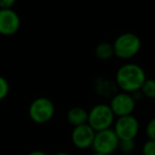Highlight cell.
Returning a JSON list of instances; mask_svg holds the SVG:
<instances>
[{
  "label": "cell",
  "mask_w": 155,
  "mask_h": 155,
  "mask_svg": "<svg viewBox=\"0 0 155 155\" xmlns=\"http://www.w3.org/2000/svg\"><path fill=\"white\" fill-rule=\"evenodd\" d=\"M118 85L116 81H112L106 77H97L94 80V89L102 97H114L118 93Z\"/></svg>",
  "instance_id": "cell-10"
},
{
  "label": "cell",
  "mask_w": 155,
  "mask_h": 155,
  "mask_svg": "<svg viewBox=\"0 0 155 155\" xmlns=\"http://www.w3.org/2000/svg\"><path fill=\"white\" fill-rule=\"evenodd\" d=\"M95 135L96 132L93 127L88 123H85L79 127H74L71 134V140L78 149H88L93 146Z\"/></svg>",
  "instance_id": "cell-9"
},
{
  "label": "cell",
  "mask_w": 155,
  "mask_h": 155,
  "mask_svg": "<svg viewBox=\"0 0 155 155\" xmlns=\"http://www.w3.org/2000/svg\"><path fill=\"white\" fill-rule=\"evenodd\" d=\"M140 91L146 97L150 98V99H155V80L146 79L141 88H140Z\"/></svg>",
  "instance_id": "cell-13"
},
{
  "label": "cell",
  "mask_w": 155,
  "mask_h": 155,
  "mask_svg": "<svg viewBox=\"0 0 155 155\" xmlns=\"http://www.w3.org/2000/svg\"><path fill=\"white\" fill-rule=\"evenodd\" d=\"M114 131L119 140L134 139L139 132V123L133 115L119 117L115 123Z\"/></svg>",
  "instance_id": "cell-6"
},
{
  "label": "cell",
  "mask_w": 155,
  "mask_h": 155,
  "mask_svg": "<svg viewBox=\"0 0 155 155\" xmlns=\"http://www.w3.org/2000/svg\"><path fill=\"white\" fill-rule=\"evenodd\" d=\"M10 91V85L9 82L5 80V78L0 75V101L3 100L8 96Z\"/></svg>",
  "instance_id": "cell-15"
},
{
  "label": "cell",
  "mask_w": 155,
  "mask_h": 155,
  "mask_svg": "<svg viewBox=\"0 0 155 155\" xmlns=\"http://www.w3.org/2000/svg\"><path fill=\"white\" fill-rule=\"evenodd\" d=\"M93 149L95 152L110 155L118 149L119 138L114 130L106 129L103 131L96 132L95 139L93 142Z\"/></svg>",
  "instance_id": "cell-5"
},
{
  "label": "cell",
  "mask_w": 155,
  "mask_h": 155,
  "mask_svg": "<svg viewBox=\"0 0 155 155\" xmlns=\"http://www.w3.org/2000/svg\"><path fill=\"white\" fill-rule=\"evenodd\" d=\"M115 114L113 113L110 105L106 104H98L95 105L88 112V123L95 132L103 131L110 129L114 122Z\"/></svg>",
  "instance_id": "cell-3"
},
{
  "label": "cell",
  "mask_w": 155,
  "mask_h": 155,
  "mask_svg": "<svg viewBox=\"0 0 155 155\" xmlns=\"http://www.w3.org/2000/svg\"><path fill=\"white\" fill-rule=\"evenodd\" d=\"M55 112L53 102L45 97L35 99L29 107V116L35 123L43 124L52 119Z\"/></svg>",
  "instance_id": "cell-4"
},
{
  "label": "cell",
  "mask_w": 155,
  "mask_h": 155,
  "mask_svg": "<svg viewBox=\"0 0 155 155\" xmlns=\"http://www.w3.org/2000/svg\"><path fill=\"white\" fill-rule=\"evenodd\" d=\"M147 135L149 139L155 140V118L151 119L150 122L147 125Z\"/></svg>",
  "instance_id": "cell-17"
},
{
  "label": "cell",
  "mask_w": 155,
  "mask_h": 155,
  "mask_svg": "<svg viewBox=\"0 0 155 155\" xmlns=\"http://www.w3.org/2000/svg\"><path fill=\"white\" fill-rule=\"evenodd\" d=\"M135 99L129 93H117L114 97H112L110 108L116 116L122 117L132 115L135 108Z\"/></svg>",
  "instance_id": "cell-7"
},
{
  "label": "cell",
  "mask_w": 155,
  "mask_h": 155,
  "mask_svg": "<svg viewBox=\"0 0 155 155\" xmlns=\"http://www.w3.org/2000/svg\"><path fill=\"white\" fill-rule=\"evenodd\" d=\"M28 155H47V154L45 152H43V151H32Z\"/></svg>",
  "instance_id": "cell-19"
},
{
  "label": "cell",
  "mask_w": 155,
  "mask_h": 155,
  "mask_svg": "<svg viewBox=\"0 0 155 155\" xmlns=\"http://www.w3.org/2000/svg\"><path fill=\"white\" fill-rule=\"evenodd\" d=\"M93 155H106V154H102V153H99V152H95Z\"/></svg>",
  "instance_id": "cell-21"
},
{
  "label": "cell",
  "mask_w": 155,
  "mask_h": 155,
  "mask_svg": "<svg viewBox=\"0 0 155 155\" xmlns=\"http://www.w3.org/2000/svg\"><path fill=\"white\" fill-rule=\"evenodd\" d=\"M146 79L143 69L132 63L121 66L116 73L117 85L125 93H134L140 91Z\"/></svg>",
  "instance_id": "cell-1"
},
{
  "label": "cell",
  "mask_w": 155,
  "mask_h": 155,
  "mask_svg": "<svg viewBox=\"0 0 155 155\" xmlns=\"http://www.w3.org/2000/svg\"><path fill=\"white\" fill-rule=\"evenodd\" d=\"M20 18L12 9H0V34L13 35L19 30Z\"/></svg>",
  "instance_id": "cell-8"
},
{
  "label": "cell",
  "mask_w": 155,
  "mask_h": 155,
  "mask_svg": "<svg viewBox=\"0 0 155 155\" xmlns=\"http://www.w3.org/2000/svg\"><path fill=\"white\" fill-rule=\"evenodd\" d=\"M142 155H155V140L149 139L142 147Z\"/></svg>",
  "instance_id": "cell-16"
},
{
  "label": "cell",
  "mask_w": 155,
  "mask_h": 155,
  "mask_svg": "<svg viewBox=\"0 0 155 155\" xmlns=\"http://www.w3.org/2000/svg\"><path fill=\"white\" fill-rule=\"evenodd\" d=\"M115 55L118 58L127 60L139 52L141 47L140 38L134 33H123L116 38L115 43L113 44Z\"/></svg>",
  "instance_id": "cell-2"
},
{
  "label": "cell",
  "mask_w": 155,
  "mask_h": 155,
  "mask_svg": "<svg viewBox=\"0 0 155 155\" xmlns=\"http://www.w3.org/2000/svg\"><path fill=\"white\" fill-rule=\"evenodd\" d=\"M67 120L74 127L85 124L88 121V112H86L82 107L75 106V107L69 110L68 114H67Z\"/></svg>",
  "instance_id": "cell-11"
},
{
  "label": "cell",
  "mask_w": 155,
  "mask_h": 155,
  "mask_svg": "<svg viewBox=\"0 0 155 155\" xmlns=\"http://www.w3.org/2000/svg\"><path fill=\"white\" fill-rule=\"evenodd\" d=\"M119 149L121 150V152H123L124 154H130L134 151L135 149V142L134 139H123L119 140Z\"/></svg>",
  "instance_id": "cell-14"
},
{
  "label": "cell",
  "mask_w": 155,
  "mask_h": 155,
  "mask_svg": "<svg viewBox=\"0 0 155 155\" xmlns=\"http://www.w3.org/2000/svg\"><path fill=\"white\" fill-rule=\"evenodd\" d=\"M95 54L99 60L105 61L110 58L115 54L114 47L112 44L110 43H100L99 45L96 47Z\"/></svg>",
  "instance_id": "cell-12"
},
{
  "label": "cell",
  "mask_w": 155,
  "mask_h": 155,
  "mask_svg": "<svg viewBox=\"0 0 155 155\" xmlns=\"http://www.w3.org/2000/svg\"><path fill=\"white\" fill-rule=\"evenodd\" d=\"M54 155H71V154H69V153H67V152H58V153H55Z\"/></svg>",
  "instance_id": "cell-20"
},
{
  "label": "cell",
  "mask_w": 155,
  "mask_h": 155,
  "mask_svg": "<svg viewBox=\"0 0 155 155\" xmlns=\"http://www.w3.org/2000/svg\"><path fill=\"white\" fill-rule=\"evenodd\" d=\"M16 0H0V9H12Z\"/></svg>",
  "instance_id": "cell-18"
}]
</instances>
